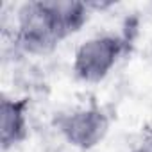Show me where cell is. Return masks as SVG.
<instances>
[{"label":"cell","mask_w":152,"mask_h":152,"mask_svg":"<svg viewBox=\"0 0 152 152\" xmlns=\"http://www.w3.org/2000/svg\"><path fill=\"white\" fill-rule=\"evenodd\" d=\"M15 41L20 50L32 56H47L59 45L61 36L54 29L39 0L23 4L18 9Z\"/></svg>","instance_id":"obj_2"},{"label":"cell","mask_w":152,"mask_h":152,"mask_svg":"<svg viewBox=\"0 0 152 152\" xmlns=\"http://www.w3.org/2000/svg\"><path fill=\"white\" fill-rule=\"evenodd\" d=\"M57 127L70 145L90 150L106 138L109 131V118L100 107L88 106L59 116Z\"/></svg>","instance_id":"obj_3"},{"label":"cell","mask_w":152,"mask_h":152,"mask_svg":"<svg viewBox=\"0 0 152 152\" xmlns=\"http://www.w3.org/2000/svg\"><path fill=\"white\" fill-rule=\"evenodd\" d=\"M27 107V99H2V104H0V141H2L4 150H9L25 140Z\"/></svg>","instance_id":"obj_5"},{"label":"cell","mask_w":152,"mask_h":152,"mask_svg":"<svg viewBox=\"0 0 152 152\" xmlns=\"http://www.w3.org/2000/svg\"><path fill=\"white\" fill-rule=\"evenodd\" d=\"M41 7L50 18L54 29L64 39L66 36L77 32L88 20L90 6L75 0H39Z\"/></svg>","instance_id":"obj_4"},{"label":"cell","mask_w":152,"mask_h":152,"mask_svg":"<svg viewBox=\"0 0 152 152\" xmlns=\"http://www.w3.org/2000/svg\"><path fill=\"white\" fill-rule=\"evenodd\" d=\"M125 41L115 34H99L79 45L73 57V73L84 83H99L115 68Z\"/></svg>","instance_id":"obj_1"}]
</instances>
